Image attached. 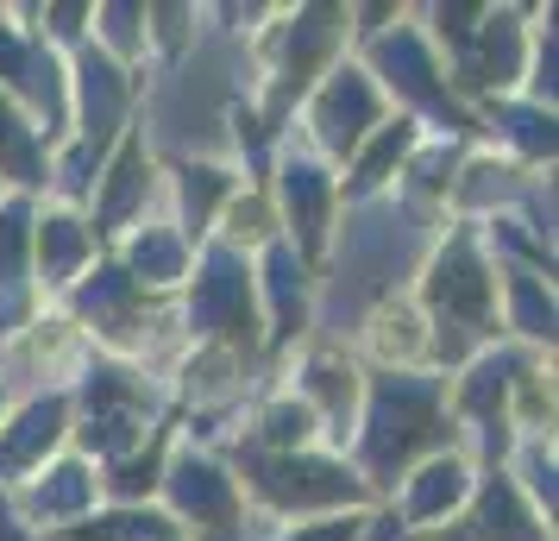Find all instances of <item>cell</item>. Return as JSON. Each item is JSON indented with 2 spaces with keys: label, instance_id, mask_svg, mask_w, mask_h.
<instances>
[{
  "label": "cell",
  "instance_id": "1",
  "mask_svg": "<svg viewBox=\"0 0 559 541\" xmlns=\"http://www.w3.org/2000/svg\"><path fill=\"white\" fill-rule=\"evenodd\" d=\"M182 504H189V510L221 516V510H227V491L214 485V472H207V466H189V472H182Z\"/></svg>",
  "mask_w": 559,
  "mask_h": 541
},
{
  "label": "cell",
  "instance_id": "2",
  "mask_svg": "<svg viewBox=\"0 0 559 541\" xmlns=\"http://www.w3.org/2000/svg\"><path fill=\"white\" fill-rule=\"evenodd\" d=\"M57 435V403H45V410L26 415V428H20V440H13V454H26V447H38V440Z\"/></svg>",
  "mask_w": 559,
  "mask_h": 541
}]
</instances>
